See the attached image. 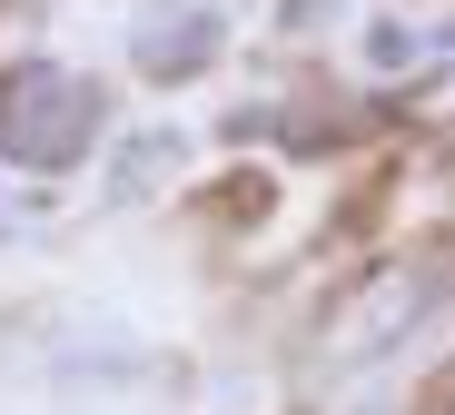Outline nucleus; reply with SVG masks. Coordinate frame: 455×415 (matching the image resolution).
<instances>
[{
  "label": "nucleus",
  "instance_id": "obj_2",
  "mask_svg": "<svg viewBox=\"0 0 455 415\" xmlns=\"http://www.w3.org/2000/svg\"><path fill=\"white\" fill-rule=\"evenodd\" d=\"M139 60H148V69H198V60H208V50H198V20H179V40H169V20H159V30L139 40Z\"/></svg>",
  "mask_w": 455,
  "mask_h": 415
},
{
  "label": "nucleus",
  "instance_id": "obj_1",
  "mask_svg": "<svg viewBox=\"0 0 455 415\" xmlns=\"http://www.w3.org/2000/svg\"><path fill=\"white\" fill-rule=\"evenodd\" d=\"M90 129H100V100H90L69 69H40V60H30V69L0 79V148H11V158L60 169V158L90 148Z\"/></svg>",
  "mask_w": 455,
  "mask_h": 415
},
{
  "label": "nucleus",
  "instance_id": "obj_3",
  "mask_svg": "<svg viewBox=\"0 0 455 415\" xmlns=\"http://www.w3.org/2000/svg\"><path fill=\"white\" fill-rule=\"evenodd\" d=\"M426 415H455V376H445V386H435V395H426Z\"/></svg>",
  "mask_w": 455,
  "mask_h": 415
}]
</instances>
